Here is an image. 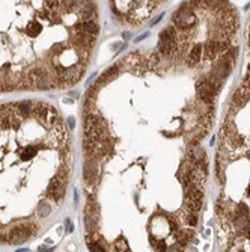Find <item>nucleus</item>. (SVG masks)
<instances>
[{
	"mask_svg": "<svg viewBox=\"0 0 250 252\" xmlns=\"http://www.w3.org/2000/svg\"><path fill=\"white\" fill-rule=\"evenodd\" d=\"M71 162V132L53 104L41 100L0 104V198L35 190L60 205Z\"/></svg>",
	"mask_w": 250,
	"mask_h": 252,
	"instance_id": "2",
	"label": "nucleus"
},
{
	"mask_svg": "<svg viewBox=\"0 0 250 252\" xmlns=\"http://www.w3.org/2000/svg\"><path fill=\"white\" fill-rule=\"evenodd\" d=\"M163 0H110L112 11L124 24H142Z\"/></svg>",
	"mask_w": 250,
	"mask_h": 252,
	"instance_id": "3",
	"label": "nucleus"
},
{
	"mask_svg": "<svg viewBox=\"0 0 250 252\" xmlns=\"http://www.w3.org/2000/svg\"><path fill=\"white\" fill-rule=\"evenodd\" d=\"M98 33L95 0H0V94L71 88Z\"/></svg>",
	"mask_w": 250,
	"mask_h": 252,
	"instance_id": "1",
	"label": "nucleus"
},
{
	"mask_svg": "<svg viewBox=\"0 0 250 252\" xmlns=\"http://www.w3.org/2000/svg\"><path fill=\"white\" fill-rule=\"evenodd\" d=\"M246 236H247V239H249V240H250V227H249V230H247V231H246Z\"/></svg>",
	"mask_w": 250,
	"mask_h": 252,
	"instance_id": "4",
	"label": "nucleus"
}]
</instances>
